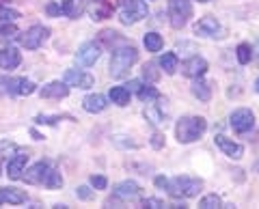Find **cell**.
Returning a JSON list of instances; mask_svg holds the SVG:
<instances>
[{
	"label": "cell",
	"mask_w": 259,
	"mask_h": 209,
	"mask_svg": "<svg viewBox=\"0 0 259 209\" xmlns=\"http://www.w3.org/2000/svg\"><path fill=\"white\" fill-rule=\"evenodd\" d=\"M139 61V52H136L134 45H119L112 50V59H110V76L112 78H125L130 67L134 65V63Z\"/></svg>",
	"instance_id": "1"
},
{
	"label": "cell",
	"mask_w": 259,
	"mask_h": 209,
	"mask_svg": "<svg viewBox=\"0 0 259 209\" xmlns=\"http://www.w3.org/2000/svg\"><path fill=\"white\" fill-rule=\"evenodd\" d=\"M207 130V121L203 117H182L175 125V136L182 144H190L199 140Z\"/></svg>",
	"instance_id": "2"
},
{
	"label": "cell",
	"mask_w": 259,
	"mask_h": 209,
	"mask_svg": "<svg viewBox=\"0 0 259 209\" xmlns=\"http://www.w3.org/2000/svg\"><path fill=\"white\" fill-rule=\"evenodd\" d=\"M201 188H203V181L197 177H173V179H166L164 186L173 198H192L199 194Z\"/></svg>",
	"instance_id": "3"
},
{
	"label": "cell",
	"mask_w": 259,
	"mask_h": 209,
	"mask_svg": "<svg viewBox=\"0 0 259 209\" xmlns=\"http://www.w3.org/2000/svg\"><path fill=\"white\" fill-rule=\"evenodd\" d=\"M192 18V3L190 0H168V22L175 30H182Z\"/></svg>",
	"instance_id": "4"
},
{
	"label": "cell",
	"mask_w": 259,
	"mask_h": 209,
	"mask_svg": "<svg viewBox=\"0 0 259 209\" xmlns=\"http://www.w3.org/2000/svg\"><path fill=\"white\" fill-rule=\"evenodd\" d=\"M119 7H121V22L123 24H136L147 18L149 13V7L145 0H119Z\"/></svg>",
	"instance_id": "5"
},
{
	"label": "cell",
	"mask_w": 259,
	"mask_h": 209,
	"mask_svg": "<svg viewBox=\"0 0 259 209\" xmlns=\"http://www.w3.org/2000/svg\"><path fill=\"white\" fill-rule=\"evenodd\" d=\"M194 35L199 37H207V39H223L227 35V30L214 15H205L194 24Z\"/></svg>",
	"instance_id": "6"
},
{
	"label": "cell",
	"mask_w": 259,
	"mask_h": 209,
	"mask_svg": "<svg viewBox=\"0 0 259 209\" xmlns=\"http://www.w3.org/2000/svg\"><path fill=\"white\" fill-rule=\"evenodd\" d=\"M48 37H50V28L37 24V26H30L26 33L20 37V43L26 47V50H37V47H41L48 41Z\"/></svg>",
	"instance_id": "7"
},
{
	"label": "cell",
	"mask_w": 259,
	"mask_h": 209,
	"mask_svg": "<svg viewBox=\"0 0 259 209\" xmlns=\"http://www.w3.org/2000/svg\"><path fill=\"white\" fill-rule=\"evenodd\" d=\"M229 125H231V130L238 132V134L250 132V130H253V125H255V115H253V110H248V108H238V110H233L231 117H229Z\"/></svg>",
	"instance_id": "8"
},
{
	"label": "cell",
	"mask_w": 259,
	"mask_h": 209,
	"mask_svg": "<svg viewBox=\"0 0 259 209\" xmlns=\"http://www.w3.org/2000/svg\"><path fill=\"white\" fill-rule=\"evenodd\" d=\"M0 84L5 86V91L9 95H30L35 93V82L32 80H26V78H3L0 80Z\"/></svg>",
	"instance_id": "9"
},
{
	"label": "cell",
	"mask_w": 259,
	"mask_h": 209,
	"mask_svg": "<svg viewBox=\"0 0 259 209\" xmlns=\"http://www.w3.org/2000/svg\"><path fill=\"white\" fill-rule=\"evenodd\" d=\"M100 54H102L100 43H95V41L82 43V45H80V50H78V54H76V63H78V65H82V67H91V65H95V63H97Z\"/></svg>",
	"instance_id": "10"
},
{
	"label": "cell",
	"mask_w": 259,
	"mask_h": 209,
	"mask_svg": "<svg viewBox=\"0 0 259 209\" xmlns=\"http://www.w3.org/2000/svg\"><path fill=\"white\" fill-rule=\"evenodd\" d=\"M63 82L67 86H76V88H91L95 84V78L91 74H84V71L67 69L63 76Z\"/></svg>",
	"instance_id": "11"
},
{
	"label": "cell",
	"mask_w": 259,
	"mask_h": 209,
	"mask_svg": "<svg viewBox=\"0 0 259 209\" xmlns=\"http://www.w3.org/2000/svg\"><path fill=\"white\" fill-rule=\"evenodd\" d=\"M50 162H37L35 166H30L28 171H24L22 173V179L30 183V186H44V181H46V175L48 171H50Z\"/></svg>",
	"instance_id": "12"
},
{
	"label": "cell",
	"mask_w": 259,
	"mask_h": 209,
	"mask_svg": "<svg viewBox=\"0 0 259 209\" xmlns=\"http://www.w3.org/2000/svg\"><path fill=\"white\" fill-rule=\"evenodd\" d=\"M214 142H216V147L231 160H242V155H244V147H242L240 142H233L231 138H227V136H223V134L214 136Z\"/></svg>",
	"instance_id": "13"
},
{
	"label": "cell",
	"mask_w": 259,
	"mask_h": 209,
	"mask_svg": "<svg viewBox=\"0 0 259 209\" xmlns=\"http://www.w3.org/2000/svg\"><path fill=\"white\" fill-rule=\"evenodd\" d=\"M207 71V61L203 59V56H192V59H188L186 63H182V74L186 78H203Z\"/></svg>",
	"instance_id": "14"
},
{
	"label": "cell",
	"mask_w": 259,
	"mask_h": 209,
	"mask_svg": "<svg viewBox=\"0 0 259 209\" xmlns=\"http://www.w3.org/2000/svg\"><path fill=\"white\" fill-rule=\"evenodd\" d=\"M162 103H164L162 95L156 99V103L147 101V108H145V119L151 121L153 125H166V112H164V108H162Z\"/></svg>",
	"instance_id": "15"
},
{
	"label": "cell",
	"mask_w": 259,
	"mask_h": 209,
	"mask_svg": "<svg viewBox=\"0 0 259 209\" xmlns=\"http://www.w3.org/2000/svg\"><path fill=\"white\" fill-rule=\"evenodd\" d=\"M39 95H41L44 99H65L69 95V86L65 82L54 80V82H48L46 86L39 88Z\"/></svg>",
	"instance_id": "16"
},
{
	"label": "cell",
	"mask_w": 259,
	"mask_h": 209,
	"mask_svg": "<svg viewBox=\"0 0 259 209\" xmlns=\"http://www.w3.org/2000/svg\"><path fill=\"white\" fill-rule=\"evenodd\" d=\"M26 162H28V153H26V151L15 153L9 160V164H7V175H9L11 179H22V173L26 171Z\"/></svg>",
	"instance_id": "17"
},
{
	"label": "cell",
	"mask_w": 259,
	"mask_h": 209,
	"mask_svg": "<svg viewBox=\"0 0 259 209\" xmlns=\"http://www.w3.org/2000/svg\"><path fill=\"white\" fill-rule=\"evenodd\" d=\"M115 196L121 200H134L141 196V186L136 181H121L119 186L115 188Z\"/></svg>",
	"instance_id": "18"
},
{
	"label": "cell",
	"mask_w": 259,
	"mask_h": 209,
	"mask_svg": "<svg viewBox=\"0 0 259 209\" xmlns=\"http://www.w3.org/2000/svg\"><path fill=\"white\" fill-rule=\"evenodd\" d=\"M22 63V56L15 47H3L0 50V69H15Z\"/></svg>",
	"instance_id": "19"
},
{
	"label": "cell",
	"mask_w": 259,
	"mask_h": 209,
	"mask_svg": "<svg viewBox=\"0 0 259 209\" xmlns=\"http://www.w3.org/2000/svg\"><path fill=\"white\" fill-rule=\"evenodd\" d=\"M106 106H108V99L104 97V95H100V93L87 95V97L82 99V108L87 112H91V115H97V112L106 110Z\"/></svg>",
	"instance_id": "20"
},
{
	"label": "cell",
	"mask_w": 259,
	"mask_h": 209,
	"mask_svg": "<svg viewBox=\"0 0 259 209\" xmlns=\"http://www.w3.org/2000/svg\"><path fill=\"white\" fill-rule=\"evenodd\" d=\"M190 91H192V95H194V97H197L199 101H205V103H207L209 99H212V84L205 82L203 78H194Z\"/></svg>",
	"instance_id": "21"
},
{
	"label": "cell",
	"mask_w": 259,
	"mask_h": 209,
	"mask_svg": "<svg viewBox=\"0 0 259 209\" xmlns=\"http://www.w3.org/2000/svg\"><path fill=\"white\" fill-rule=\"evenodd\" d=\"M0 200L9 205H22L26 203V192H22L18 188H3L0 190Z\"/></svg>",
	"instance_id": "22"
},
{
	"label": "cell",
	"mask_w": 259,
	"mask_h": 209,
	"mask_svg": "<svg viewBox=\"0 0 259 209\" xmlns=\"http://www.w3.org/2000/svg\"><path fill=\"white\" fill-rule=\"evenodd\" d=\"M160 67L166 76H173L177 69H180V59H177L175 52H164L160 56Z\"/></svg>",
	"instance_id": "23"
},
{
	"label": "cell",
	"mask_w": 259,
	"mask_h": 209,
	"mask_svg": "<svg viewBox=\"0 0 259 209\" xmlns=\"http://www.w3.org/2000/svg\"><path fill=\"white\" fill-rule=\"evenodd\" d=\"M112 15V7L106 3V0H93V7H91V20L100 22V20H106Z\"/></svg>",
	"instance_id": "24"
},
{
	"label": "cell",
	"mask_w": 259,
	"mask_h": 209,
	"mask_svg": "<svg viewBox=\"0 0 259 209\" xmlns=\"http://www.w3.org/2000/svg\"><path fill=\"white\" fill-rule=\"evenodd\" d=\"M108 97H110L112 103H117V106L123 108V106H127V103H130V97H132V93H130L125 86H112L110 93H108Z\"/></svg>",
	"instance_id": "25"
},
{
	"label": "cell",
	"mask_w": 259,
	"mask_h": 209,
	"mask_svg": "<svg viewBox=\"0 0 259 209\" xmlns=\"http://www.w3.org/2000/svg\"><path fill=\"white\" fill-rule=\"evenodd\" d=\"M100 41H102L104 45L112 47V50H115L117 45H123V43H127L125 39L117 33V30H102V33H100Z\"/></svg>",
	"instance_id": "26"
},
{
	"label": "cell",
	"mask_w": 259,
	"mask_h": 209,
	"mask_svg": "<svg viewBox=\"0 0 259 209\" xmlns=\"http://www.w3.org/2000/svg\"><path fill=\"white\" fill-rule=\"evenodd\" d=\"M61 13L71 20H78L80 13H82V5L78 0H61Z\"/></svg>",
	"instance_id": "27"
},
{
	"label": "cell",
	"mask_w": 259,
	"mask_h": 209,
	"mask_svg": "<svg viewBox=\"0 0 259 209\" xmlns=\"http://www.w3.org/2000/svg\"><path fill=\"white\" fill-rule=\"evenodd\" d=\"M44 186H46V188H50V190H59V188H63V177H61V173L56 171V168H50V171H48Z\"/></svg>",
	"instance_id": "28"
},
{
	"label": "cell",
	"mask_w": 259,
	"mask_h": 209,
	"mask_svg": "<svg viewBox=\"0 0 259 209\" xmlns=\"http://www.w3.org/2000/svg\"><path fill=\"white\" fill-rule=\"evenodd\" d=\"M145 47H147V52H160L162 45H164V41H162V37L158 33H147L145 35Z\"/></svg>",
	"instance_id": "29"
},
{
	"label": "cell",
	"mask_w": 259,
	"mask_h": 209,
	"mask_svg": "<svg viewBox=\"0 0 259 209\" xmlns=\"http://www.w3.org/2000/svg\"><path fill=\"white\" fill-rule=\"evenodd\" d=\"M136 95H139L141 101H156L160 97V91L158 88H153V86H149V84H143L139 91H136Z\"/></svg>",
	"instance_id": "30"
},
{
	"label": "cell",
	"mask_w": 259,
	"mask_h": 209,
	"mask_svg": "<svg viewBox=\"0 0 259 209\" xmlns=\"http://www.w3.org/2000/svg\"><path fill=\"white\" fill-rule=\"evenodd\" d=\"M236 56H238V63L240 65H248L250 59H253V47H250L248 43H240L236 47Z\"/></svg>",
	"instance_id": "31"
},
{
	"label": "cell",
	"mask_w": 259,
	"mask_h": 209,
	"mask_svg": "<svg viewBox=\"0 0 259 209\" xmlns=\"http://www.w3.org/2000/svg\"><path fill=\"white\" fill-rule=\"evenodd\" d=\"M15 37H18V26H15L13 22L5 24V26L0 28V41H3V43H7V41H13Z\"/></svg>",
	"instance_id": "32"
},
{
	"label": "cell",
	"mask_w": 259,
	"mask_h": 209,
	"mask_svg": "<svg viewBox=\"0 0 259 209\" xmlns=\"http://www.w3.org/2000/svg\"><path fill=\"white\" fill-rule=\"evenodd\" d=\"M221 205H223V200H221V196H218V194H207V196H203L199 200L201 209H218Z\"/></svg>",
	"instance_id": "33"
},
{
	"label": "cell",
	"mask_w": 259,
	"mask_h": 209,
	"mask_svg": "<svg viewBox=\"0 0 259 209\" xmlns=\"http://www.w3.org/2000/svg\"><path fill=\"white\" fill-rule=\"evenodd\" d=\"M143 78L147 80V82H158L160 71H158V65H156V63H147V65L143 67Z\"/></svg>",
	"instance_id": "34"
},
{
	"label": "cell",
	"mask_w": 259,
	"mask_h": 209,
	"mask_svg": "<svg viewBox=\"0 0 259 209\" xmlns=\"http://www.w3.org/2000/svg\"><path fill=\"white\" fill-rule=\"evenodd\" d=\"M20 18H22L20 11L9 9V7H0V20H5V22H15V20H20Z\"/></svg>",
	"instance_id": "35"
},
{
	"label": "cell",
	"mask_w": 259,
	"mask_h": 209,
	"mask_svg": "<svg viewBox=\"0 0 259 209\" xmlns=\"http://www.w3.org/2000/svg\"><path fill=\"white\" fill-rule=\"evenodd\" d=\"M91 186H93L95 190H106L108 179H106L104 175H93V177H91Z\"/></svg>",
	"instance_id": "36"
},
{
	"label": "cell",
	"mask_w": 259,
	"mask_h": 209,
	"mask_svg": "<svg viewBox=\"0 0 259 209\" xmlns=\"http://www.w3.org/2000/svg\"><path fill=\"white\" fill-rule=\"evenodd\" d=\"M115 144H117V147H125V149H139V142L123 140V136H115Z\"/></svg>",
	"instance_id": "37"
},
{
	"label": "cell",
	"mask_w": 259,
	"mask_h": 209,
	"mask_svg": "<svg viewBox=\"0 0 259 209\" xmlns=\"http://www.w3.org/2000/svg\"><path fill=\"white\" fill-rule=\"evenodd\" d=\"M63 117H44V115H39L35 119V123H41V125H54L56 121H61Z\"/></svg>",
	"instance_id": "38"
},
{
	"label": "cell",
	"mask_w": 259,
	"mask_h": 209,
	"mask_svg": "<svg viewBox=\"0 0 259 209\" xmlns=\"http://www.w3.org/2000/svg\"><path fill=\"white\" fill-rule=\"evenodd\" d=\"M143 207L160 209V207H166V205H164V200H160V198H145V200H143Z\"/></svg>",
	"instance_id": "39"
},
{
	"label": "cell",
	"mask_w": 259,
	"mask_h": 209,
	"mask_svg": "<svg viewBox=\"0 0 259 209\" xmlns=\"http://www.w3.org/2000/svg\"><path fill=\"white\" fill-rule=\"evenodd\" d=\"M76 194H78V198H82V200H91V198H93V192L89 190L87 186H80V188L76 190Z\"/></svg>",
	"instance_id": "40"
},
{
	"label": "cell",
	"mask_w": 259,
	"mask_h": 209,
	"mask_svg": "<svg viewBox=\"0 0 259 209\" xmlns=\"http://www.w3.org/2000/svg\"><path fill=\"white\" fill-rule=\"evenodd\" d=\"M46 11H48V15H52V18H56V15H61V5H56V3H48Z\"/></svg>",
	"instance_id": "41"
},
{
	"label": "cell",
	"mask_w": 259,
	"mask_h": 209,
	"mask_svg": "<svg viewBox=\"0 0 259 209\" xmlns=\"http://www.w3.org/2000/svg\"><path fill=\"white\" fill-rule=\"evenodd\" d=\"M151 144H153V149H162V144H164V136L156 132L151 136Z\"/></svg>",
	"instance_id": "42"
},
{
	"label": "cell",
	"mask_w": 259,
	"mask_h": 209,
	"mask_svg": "<svg viewBox=\"0 0 259 209\" xmlns=\"http://www.w3.org/2000/svg\"><path fill=\"white\" fill-rule=\"evenodd\" d=\"M123 86L127 88L130 93H136V91H139V88L143 86V82H141V80H130V82H127V84H123Z\"/></svg>",
	"instance_id": "43"
},
{
	"label": "cell",
	"mask_w": 259,
	"mask_h": 209,
	"mask_svg": "<svg viewBox=\"0 0 259 209\" xmlns=\"http://www.w3.org/2000/svg\"><path fill=\"white\" fill-rule=\"evenodd\" d=\"M13 142H0V162H3V153H9V151H13Z\"/></svg>",
	"instance_id": "44"
},
{
	"label": "cell",
	"mask_w": 259,
	"mask_h": 209,
	"mask_svg": "<svg viewBox=\"0 0 259 209\" xmlns=\"http://www.w3.org/2000/svg\"><path fill=\"white\" fill-rule=\"evenodd\" d=\"M156 186L164 190V186H166V177H156Z\"/></svg>",
	"instance_id": "45"
},
{
	"label": "cell",
	"mask_w": 259,
	"mask_h": 209,
	"mask_svg": "<svg viewBox=\"0 0 259 209\" xmlns=\"http://www.w3.org/2000/svg\"><path fill=\"white\" fill-rule=\"evenodd\" d=\"M30 134H32V136H35V140H44V136H41V134H39L37 130H30Z\"/></svg>",
	"instance_id": "46"
},
{
	"label": "cell",
	"mask_w": 259,
	"mask_h": 209,
	"mask_svg": "<svg viewBox=\"0 0 259 209\" xmlns=\"http://www.w3.org/2000/svg\"><path fill=\"white\" fill-rule=\"evenodd\" d=\"M11 0H0V7H9Z\"/></svg>",
	"instance_id": "47"
},
{
	"label": "cell",
	"mask_w": 259,
	"mask_h": 209,
	"mask_svg": "<svg viewBox=\"0 0 259 209\" xmlns=\"http://www.w3.org/2000/svg\"><path fill=\"white\" fill-rule=\"evenodd\" d=\"M255 91H257V93H259V78H257V80H255Z\"/></svg>",
	"instance_id": "48"
},
{
	"label": "cell",
	"mask_w": 259,
	"mask_h": 209,
	"mask_svg": "<svg viewBox=\"0 0 259 209\" xmlns=\"http://www.w3.org/2000/svg\"><path fill=\"white\" fill-rule=\"evenodd\" d=\"M199 3H209V0H199Z\"/></svg>",
	"instance_id": "49"
},
{
	"label": "cell",
	"mask_w": 259,
	"mask_h": 209,
	"mask_svg": "<svg viewBox=\"0 0 259 209\" xmlns=\"http://www.w3.org/2000/svg\"><path fill=\"white\" fill-rule=\"evenodd\" d=\"M0 203H3V200H0Z\"/></svg>",
	"instance_id": "50"
}]
</instances>
